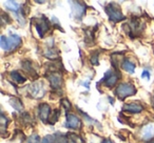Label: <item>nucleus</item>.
Segmentation results:
<instances>
[{
  "instance_id": "25",
  "label": "nucleus",
  "mask_w": 154,
  "mask_h": 143,
  "mask_svg": "<svg viewBox=\"0 0 154 143\" xmlns=\"http://www.w3.org/2000/svg\"><path fill=\"white\" fill-rule=\"evenodd\" d=\"M103 143H112V142H111V141H109V140H107V141H105Z\"/></svg>"
},
{
  "instance_id": "16",
  "label": "nucleus",
  "mask_w": 154,
  "mask_h": 143,
  "mask_svg": "<svg viewBox=\"0 0 154 143\" xmlns=\"http://www.w3.org/2000/svg\"><path fill=\"white\" fill-rule=\"evenodd\" d=\"M7 7L9 10L11 11H14V12H17L19 10V4L15 1H8L7 2Z\"/></svg>"
},
{
  "instance_id": "21",
  "label": "nucleus",
  "mask_w": 154,
  "mask_h": 143,
  "mask_svg": "<svg viewBox=\"0 0 154 143\" xmlns=\"http://www.w3.org/2000/svg\"><path fill=\"white\" fill-rule=\"evenodd\" d=\"M28 143H41V142H40V139H39V137L37 136V135H33V136L29 139Z\"/></svg>"
},
{
  "instance_id": "2",
  "label": "nucleus",
  "mask_w": 154,
  "mask_h": 143,
  "mask_svg": "<svg viewBox=\"0 0 154 143\" xmlns=\"http://www.w3.org/2000/svg\"><path fill=\"white\" fill-rule=\"evenodd\" d=\"M136 93V88L131 83H122L116 88V95L119 99H125L126 97L132 96Z\"/></svg>"
},
{
  "instance_id": "14",
  "label": "nucleus",
  "mask_w": 154,
  "mask_h": 143,
  "mask_svg": "<svg viewBox=\"0 0 154 143\" xmlns=\"http://www.w3.org/2000/svg\"><path fill=\"white\" fill-rule=\"evenodd\" d=\"M11 77H12V79L15 82H17V83H23V82L26 81V78H24L19 72H12Z\"/></svg>"
},
{
  "instance_id": "3",
  "label": "nucleus",
  "mask_w": 154,
  "mask_h": 143,
  "mask_svg": "<svg viewBox=\"0 0 154 143\" xmlns=\"http://www.w3.org/2000/svg\"><path fill=\"white\" fill-rule=\"evenodd\" d=\"M106 12H107L108 16H109L110 20L113 22H118L120 20L125 19V16L122 15V11L119 10V7H116L115 4H109L106 7Z\"/></svg>"
},
{
  "instance_id": "23",
  "label": "nucleus",
  "mask_w": 154,
  "mask_h": 143,
  "mask_svg": "<svg viewBox=\"0 0 154 143\" xmlns=\"http://www.w3.org/2000/svg\"><path fill=\"white\" fill-rule=\"evenodd\" d=\"M141 77L143 78H146L147 80L150 79V73L148 72V70H143V74H141Z\"/></svg>"
},
{
  "instance_id": "19",
  "label": "nucleus",
  "mask_w": 154,
  "mask_h": 143,
  "mask_svg": "<svg viewBox=\"0 0 154 143\" xmlns=\"http://www.w3.org/2000/svg\"><path fill=\"white\" fill-rule=\"evenodd\" d=\"M54 139H55L54 136L48 135V136H45V138L41 140V143H54Z\"/></svg>"
},
{
  "instance_id": "20",
  "label": "nucleus",
  "mask_w": 154,
  "mask_h": 143,
  "mask_svg": "<svg viewBox=\"0 0 154 143\" xmlns=\"http://www.w3.org/2000/svg\"><path fill=\"white\" fill-rule=\"evenodd\" d=\"M8 122H9V119H8L7 117H5V115H1V121H0V123H1V130H2V132L5 130V126H7Z\"/></svg>"
},
{
  "instance_id": "24",
  "label": "nucleus",
  "mask_w": 154,
  "mask_h": 143,
  "mask_svg": "<svg viewBox=\"0 0 154 143\" xmlns=\"http://www.w3.org/2000/svg\"><path fill=\"white\" fill-rule=\"evenodd\" d=\"M61 103H62V104H64V107H66V109H71L70 102H69V101H66V99H62Z\"/></svg>"
},
{
  "instance_id": "7",
  "label": "nucleus",
  "mask_w": 154,
  "mask_h": 143,
  "mask_svg": "<svg viewBox=\"0 0 154 143\" xmlns=\"http://www.w3.org/2000/svg\"><path fill=\"white\" fill-rule=\"evenodd\" d=\"M141 138L143 140H150L154 137V122H150L145 125L140 130Z\"/></svg>"
},
{
  "instance_id": "1",
  "label": "nucleus",
  "mask_w": 154,
  "mask_h": 143,
  "mask_svg": "<svg viewBox=\"0 0 154 143\" xmlns=\"http://www.w3.org/2000/svg\"><path fill=\"white\" fill-rule=\"evenodd\" d=\"M21 43V39L18 35L12 34L9 38H7L5 36H1L0 38V45L5 51H12V49H16L18 45H20Z\"/></svg>"
},
{
  "instance_id": "4",
  "label": "nucleus",
  "mask_w": 154,
  "mask_h": 143,
  "mask_svg": "<svg viewBox=\"0 0 154 143\" xmlns=\"http://www.w3.org/2000/svg\"><path fill=\"white\" fill-rule=\"evenodd\" d=\"M33 23H35V28H36L37 33H38L39 36L42 38L45 33L49 31L48 20L45 19V18H36V19H33Z\"/></svg>"
},
{
  "instance_id": "10",
  "label": "nucleus",
  "mask_w": 154,
  "mask_h": 143,
  "mask_svg": "<svg viewBox=\"0 0 154 143\" xmlns=\"http://www.w3.org/2000/svg\"><path fill=\"white\" fill-rule=\"evenodd\" d=\"M72 5V11L73 14H74L75 18H80L85 13V10H86V7L84 4H79L78 2H73Z\"/></svg>"
},
{
  "instance_id": "13",
  "label": "nucleus",
  "mask_w": 154,
  "mask_h": 143,
  "mask_svg": "<svg viewBox=\"0 0 154 143\" xmlns=\"http://www.w3.org/2000/svg\"><path fill=\"white\" fill-rule=\"evenodd\" d=\"M122 68H124L125 70H127V72H129V73H134V70H135V64L132 63L131 61H129V60H124V62H122Z\"/></svg>"
},
{
  "instance_id": "5",
  "label": "nucleus",
  "mask_w": 154,
  "mask_h": 143,
  "mask_svg": "<svg viewBox=\"0 0 154 143\" xmlns=\"http://www.w3.org/2000/svg\"><path fill=\"white\" fill-rule=\"evenodd\" d=\"M29 94L31 97L35 99H39L45 95V90H43V84L40 82H35L29 86Z\"/></svg>"
},
{
  "instance_id": "9",
  "label": "nucleus",
  "mask_w": 154,
  "mask_h": 143,
  "mask_svg": "<svg viewBox=\"0 0 154 143\" xmlns=\"http://www.w3.org/2000/svg\"><path fill=\"white\" fill-rule=\"evenodd\" d=\"M50 80V83H51L52 88H58L61 86V83H62V78H61V75L59 73H52L48 76Z\"/></svg>"
},
{
  "instance_id": "6",
  "label": "nucleus",
  "mask_w": 154,
  "mask_h": 143,
  "mask_svg": "<svg viewBox=\"0 0 154 143\" xmlns=\"http://www.w3.org/2000/svg\"><path fill=\"white\" fill-rule=\"evenodd\" d=\"M118 78H119V75H118L116 72H113V70H108L107 73H106L105 77H103V79L101 80V81L105 83L106 86H108V88H112V86L117 82Z\"/></svg>"
},
{
  "instance_id": "15",
  "label": "nucleus",
  "mask_w": 154,
  "mask_h": 143,
  "mask_svg": "<svg viewBox=\"0 0 154 143\" xmlns=\"http://www.w3.org/2000/svg\"><path fill=\"white\" fill-rule=\"evenodd\" d=\"M10 104H11L15 109H17V111H21L22 109V103L20 102V100L17 98L10 99Z\"/></svg>"
},
{
  "instance_id": "17",
  "label": "nucleus",
  "mask_w": 154,
  "mask_h": 143,
  "mask_svg": "<svg viewBox=\"0 0 154 143\" xmlns=\"http://www.w3.org/2000/svg\"><path fill=\"white\" fill-rule=\"evenodd\" d=\"M54 143H68V138L63 135H57L54 139Z\"/></svg>"
},
{
  "instance_id": "18",
  "label": "nucleus",
  "mask_w": 154,
  "mask_h": 143,
  "mask_svg": "<svg viewBox=\"0 0 154 143\" xmlns=\"http://www.w3.org/2000/svg\"><path fill=\"white\" fill-rule=\"evenodd\" d=\"M59 109H55V111L53 112V115H52V118L50 119V123L51 124H55V122L58 120V118H59Z\"/></svg>"
},
{
  "instance_id": "11",
  "label": "nucleus",
  "mask_w": 154,
  "mask_h": 143,
  "mask_svg": "<svg viewBox=\"0 0 154 143\" xmlns=\"http://www.w3.org/2000/svg\"><path fill=\"white\" fill-rule=\"evenodd\" d=\"M50 112H51V109H50V106L48 104L43 103V104L40 105V107H39V115H40V119L43 122L48 121V118L50 116Z\"/></svg>"
},
{
  "instance_id": "8",
  "label": "nucleus",
  "mask_w": 154,
  "mask_h": 143,
  "mask_svg": "<svg viewBox=\"0 0 154 143\" xmlns=\"http://www.w3.org/2000/svg\"><path fill=\"white\" fill-rule=\"evenodd\" d=\"M66 126L70 128L78 130V128L82 127V121L79 120V118L76 117L75 115L69 114V115H66Z\"/></svg>"
},
{
  "instance_id": "22",
  "label": "nucleus",
  "mask_w": 154,
  "mask_h": 143,
  "mask_svg": "<svg viewBox=\"0 0 154 143\" xmlns=\"http://www.w3.org/2000/svg\"><path fill=\"white\" fill-rule=\"evenodd\" d=\"M98 54H94V56H92V59H91V61H92L93 64H95V65H97L98 64Z\"/></svg>"
},
{
  "instance_id": "26",
  "label": "nucleus",
  "mask_w": 154,
  "mask_h": 143,
  "mask_svg": "<svg viewBox=\"0 0 154 143\" xmlns=\"http://www.w3.org/2000/svg\"><path fill=\"white\" fill-rule=\"evenodd\" d=\"M153 143H154V142H153Z\"/></svg>"
},
{
  "instance_id": "12",
  "label": "nucleus",
  "mask_w": 154,
  "mask_h": 143,
  "mask_svg": "<svg viewBox=\"0 0 154 143\" xmlns=\"http://www.w3.org/2000/svg\"><path fill=\"white\" fill-rule=\"evenodd\" d=\"M122 109L126 112H130V113H140L143 111V106L139 104H136V103H129V104H126Z\"/></svg>"
}]
</instances>
